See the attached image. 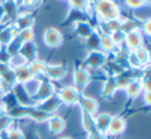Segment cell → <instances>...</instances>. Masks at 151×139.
<instances>
[{"instance_id":"1","label":"cell","mask_w":151,"mask_h":139,"mask_svg":"<svg viewBox=\"0 0 151 139\" xmlns=\"http://www.w3.org/2000/svg\"><path fill=\"white\" fill-rule=\"evenodd\" d=\"M92 12L99 22H108L121 17L120 5L115 0H99L92 5Z\"/></svg>"},{"instance_id":"2","label":"cell","mask_w":151,"mask_h":139,"mask_svg":"<svg viewBox=\"0 0 151 139\" xmlns=\"http://www.w3.org/2000/svg\"><path fill=\"white\" fill-rule=\"evenodd\" d=\"M109 59L108 54H106L101 50H93L88 51L87 56L84 59V65L86 69H92V70H99L103 69L104 65Z\"/></svg>"},{"instance_id":"3","label":"cell","mask_w":151,"mask_h":139,"mask_svg":"<svg viewBox=\"0 0 151 139\" xmlns=\"http://www.w3.org/2000/svg\"><path fill=\"white\" fill-rule=\"evenodd\" d=\"M55 93H56V90H55L54 84L52 83V81L48 80L44 77V79H40L37 88L34 91L33 95L31 96V99L34 102V104H37L40 102L44 101V100L48 99L49 97L54 95Z\"/></svg>"},{"instance_id":"4","label":"cell","mask_w":151,"mask_h":139,"mask_svg":"<svg viewBox=\"0 0 151 139\" xmlns=\"http://www.w3.org/2000/svg\"><path fill=\"white\" fill-rule=\"evenodd\" d=\"M56 93L59 99L61 100L62 104H65L67 106H73L78 104L82 93H80L73 85H66V86L61 87L58 91H56Z\"/></svg>"},{"instance_id":"5","label":"cell","mask_w":151,"mask_h":139,"mask_svg":"<svg viewBox=\"0 0 151 139\" xmlns=\"http://www.w3.org/2000/svg\"><path fill=\"white\" fill-rule=\"evenodd\" d=\"M9 89L14 93V96H15L16 100H17L18 104L20 106H23V107H32V106L35 105L34 102L32 101L31 96L29 95V93L27 91V89H26L24 84L16 83Z\"/></svg>"},{"instance_id":"6","label":"cell","mask_w":151,"mask_h":139,"mask_svg":"<svg viewBox=\"0 0 151 139\" xmlns=\"http://www.w3.org/2000/svg\"><path fill=\"white\" fill-rule=\"evenodd\" d=\"M73 86L78 89L80 93L84 90V88L90 83L91 75L89 70L85 67H78L73 71Z\"/></svg>"},{"instance_id":"7","label":"cell","mask_w":151,"mask_h":139,"mask_svg":"<svg viewBox=\"0 0 151 139\" xmlns=\"http://www.w3.org/2000/svg\"><path fill=\"white\" fill-rule=\"evenodd\" d=\"M61 105H62V102H61V100L59 99L57 93H55L54 95L49 97L48 99H46V100H44V101L40 102V103L35 104L34 107L47 114L54 115V113L60 108Z\"/></svg>"},{"instance_id":"8","label":"cell","mask_w":151,"mask_h":139,"mask_svg":"<svg viewBox=\"0 0 151 139\" xmlns=\"http://www.w3.org/2000/svg\"><path fill=\"white\" fill-rule=\"evenodd\" d=\"M144 46V35L140 29H134L126 32L124 47L128 50H137Z\"/></svg>"},{"instance_id":"9","label":"cell","mask_w":151,"mask_h":139,"mask_svg":"<svg viewBox=\"0 0 151 139\" xmlns=\"http://www.w3.org/2000/svg\"><path fill=\"white\" fill-rule=\"evenodd\" d=\"M44 42L50 48H57L63 42V35L58 29L49 27L44 31Z\"/></svg>"},{"instance_id":"10","label":"cell","mask_w":151,"mask_h":139,"mask_svg":"<svg viewBox=\"0 0 151 139\" xmlns=\"http://www.w3.org/2000/svg\"><path fill=\"white\" fill-rule=\"evenodd\" d=\"M67 74V67L64 64H48L44 77L50 81H57L64 78Z\"/></svg>"},{"instance_id":"11","label":"cell","mask_w":151,"mask_h":139,"mask_svg":"<svg viewBox=\"0 0 151 139\" xmlns=\"http://www.w3.org/2000/svg\"><path fill=\"white\" fill-rule=\"evenodd\" d=\"M118 89L119 88L116 76H107L101 87V97L106 100L112 99Z\"/></svg>"},{"instance_id":"12","label":"cell","mask_w":151,"mask_h":139,"mask_svg":"<svg viewBox=\"0 0 151 139\" xmlns=\"http://www.w3.org/2000/svg\"><path fill=\"white\" fill-rule=\"evenodd\" d=\"M35 23V18L30 13H22L19 14L16 20L14 21V26L16 27L17 31L24 29H29L33 28V25Z\"/></svg>"},{"instance_id":"13","label":"cell","mask_w":151,"mask_h":139,"mask_svg":"<svg viewBox=\"0 0 151 139\" xmlns=\"http://www.w3.org/2000/svg\"><path fill=\"white\" fill-rule=\"evenodd\" d=\"M78 105L81 107L83 112H86V113L92 114V115H95L99 110V102L96 101L93 98H89L84 96L83 93H81L80 99H79Z\"/></svg>"},{"instance_id":"14","label":"cell","mask_w":151,"mask_h":139,"mask_svg":"<svg viewBox=\"0 0 151 139\" xmlns=\"http://www.w3.org/2000/svg\"><path fill=\"white\" fill-rule=\"evenodd\" d=\"M19 53L25 58L27 64L36 60L37 59V46H36L35 42L31 41V42L24 43Z\"/></svg>"},{"instance_id":"15","label":"cell","mask_w":151,"mask_h":139,"mask_svg":"<svg viewBox=\"0 0 151 139\" xmlns=\"http://www.w3.org/2000/svg\"><path fill=\"white\" fill-rule=\"evenodd\" d=\"M1 5L4 11L5 18H7L9 23H14L16 18L19 16V9L20 7L15 2V0H1L0 1Z\"/></svg>"},{"instance_id":"16","label":"cell","mask_w":151,"mask_h":139,"mask_svg":"<svg viewBox=\"0 0 151 139\" xmlns=\"http://www.w3.org/2000/svg\"><path fill=\"white\" fill-rule=\"evenodd\" d=\"M125 129H126V120L122 116H118V115L112 116L107 134L113 135V136L121 135L125 131Z\"/></svg>"},{"instance_id":"17","label":"cell","mask_w":151,"mask_h":139,"mask_svg":"<svg viewBox=\"0 0 151 139\" xmlns=\"http://www.w3.org/2000/svg\"><path fill=\"white\" fill-rule=\"evenodd\" d=\"M17 29L13 23L4 24L0 30V47H5L17 34Z\"/></svg>"},{"instance_id":"18","label":"cell","mask_w":151,"mask_h":139,"mask_svg":"<svg viewBox=\"0 0 151 139\" xmlns=\"http://www.w3.org/2000/svg\"><path fill=\"white\" fill-rule=\"evenodd\" d=\"M94 26L89 21H79L73 24V31L77 34V36L85 40L91 34V32L94 30Z\"/></svg>"},{"instance_id":"19","label":"cell","mask_w":151,"mask_h":139,"mask_svg":"<svg viewBox=\"0 0 151 139\" xmlns=\"http://www.w3.org/2000/svg\"><path fill=\"white\" fill-rule=\"evenodd\" d=\"M101 33L99 31L97 28H94L91 34L88 38H85V48L88 51L101 50Z\"/></svg>"},{"instance_id":"20","label":"cell","mask_w":151,"mask_h":139,"mask_svg":"<svg viewBox=\"0 0 151 139\" xmlns=\"http://www.w3.org/2000/svg\"><path fill=\"white\" fill-rule=\"evenodd\" d=\"M48 128L49 131L52 133L53 135L60 134L63 130L65 129V120L62 117L57 115H52L48 120Z\"/></svg>"},{"instance_id":"21","label":"cell","mask_w":151,"mask_h":139,"mask_svg":"<svg viewBox=\"0 0 151 139\" xmlns=\"http://www.w3.org/2000/svg\"><path fill=\"white\" fill-rule=\"evenodd\" d=\"M14 73H15L16 82L21 83V84H26V83H28L30 80H32L34 78L27 64L14 70Z\"/></svg>"},{"instance_id":"22","label":"cell","mask_w":151,"mask_h":139,"mask_svg":"<svg viewBox=\"0 0 151 139\" xmlns=\"http://www.w3.org/2000/svg\"><path fill=\"white\" fill-rule=\"evenodd\" d=\"M111 118L112 115L109 113H101L95 116V128H96L97 132L107 134L110 122H111Z\"/></svg>"},{"instance_id":"23","label":"cell","mask_w":151,"mask_h":139,"mask_svg":"<svg viewBox=\"0 0 151 139\" xmlns=\"http://www.w3.org/2000/svg\"><path fill=\"white\" fill-rule=\"evenodd\" d=\"M118 47L115 45L110 34H101V50L104 51L106 54L114 55L118 51Z\"/></svg>"},{"instance_id":"24","label":"cell","mask_w":151,"mask_h":139,"mask_svg":"<svg viewBox=\"0 0 151 139\" xmlns=\"http://www.w3.org/2000/svg\"><path fill=\"white\" fill-rule=\"evenodd\" d=\"M124 90L126 91V95H127V97L129 99H137L141 93H143V86L142 83H141V80L140 79L132 80V82L128 83V85L125 87Z\"/></svg>"},{"instance_id":"25","label":"cell","mask_w":151,"mask_h":139,"mask_svg":"<svg viewBox=\"0 0 151 139\" xmlns=\"http://www.w3.org/2000/svg\"><path fill=\"white\" fill-rule=\"evenodd\" d=\"M92 15L88 13H85V12H81L78 11V9H70L68 15H67V18L65 20V22L63 24H67V23H73L75 24L76 22L79 21H89L88 18H90Z\"/></svg>"},{"instance_id":"26","label":"cell","mask_w":151,"mask_h":139,"mask_svg":"<svg viewBox=\"0 0 151 139\" xmlns=\"http://www.w3.org/2000/svg\"><path fill=\"white\" fill-rule=\"evenodd\" d=\"M27 65L34 78H37V77H40V76L44 77V73H45V71H46V67H47V65H48V63H47L46 61L40 60V59L37 58L36 60L28 63Z\"/></svg>"},{"instance_id":"27","label":"cell","mask_w":151,"mask_h":139,"mask_svg":"<svg viewBox=\"0 0 151 139\" xmlns=\"http://www.w3.org/2000/svg\"><path fill=\"white\" fill-rule=\"evenodd\" d=\"M82 125L84 130L88 134L96 132V128H95V115H92V114H89L82 111Z\"/></svg>"},{"instance_id":"28","label":"cell","mask_w":151,"mask_h":139,"mask_svg":"<svg viewBox=\"0 0 151 139\" xmlns=\"http://www.w3.org/2000/svg\"><path fill=\"white\" fill-rule=\"evenodd\" d=\"M70 9H78L92 15V7L88 3L87 0H67Z\"/></svg>"},{"instance_id":"29","label":"cell","mask_w":151,"mask_h":139,"mask_svg":"<svg viewBox=\"0 0 151 139\" xmlns=\"http://www.w3.org/2000/svg\"><path fill=\"white\" fill-rule=\"evenodd\" d=\"M23 44L24 43L22 42V41L19 38V36L16 34L15 38H14L13 40H12L11 42L6 45V46H5V50H6L7 54H9V56H13V55H16L20 52L21 47Z\"/></svg>"},{"instance_id":"30","label":"cell","mask_w":151,"mask_h":139,"mask_svg":"<svg viewBox=\"0 0 151 139\" xmlns=\"http://www.w3.org/2000/svg\"><path fill=\"white\" fill-rule=\"evenodd\" d=\"M136 52V55L138 57L139 61H140L142 67H148L149 63H150V52H149L148 49H146L144 46L141 47V48L134 50Z\"/></svg>"},{"instance_id":"31","label":"cell","mask_w":151,"mask_h":139,"mask_svg":"<svg viewBox=\"0 0 151 139\" xmlns=\"http://www.w3.org/2000/svg\"><path fill=\"white\" fill-rule=\"evenodd\" d=\"M26 64H27V62H26L25 58H24L20 53L9 57V63H7V65H9L12 70H16V69H18V67H23V65H26Z\"/></svg>"},{"instance_id":"32","label":"cell","mask_w":151,"mask_h":139,"mask_svg":"<svg viewBox=\"0 0 151 139\" xmlns=\"http://www.w3.org/2000/svg\"><path fill=\"white\" fill-rule=\"evenodd\" d=\"M125 35H126V32H124L122 29L115 30V31L110 33V36H111V38L113 40V42L115 43V45L118 48H121V47L124 46Z\"/></svg>"},{"instance_id":"33","label":"cell","mask_w":151,"mask_h":139,"mask_svg":"<svg viewBox=\"0 0 151 139\" xmlns=\"http://www.w3.org/2000/svg\"><path fill=\"white\" fill-rule=\"evenodd\" d=\"M127 67L129 69H143L136 55L134 50H128L127 53Z\"/></svg>"},{"instance_id":"34","label":"cell","mask_w":151,"mask_h":139,"mask_svg":"<svg viewBox=\"0 0 151 139\" xmlns=\"http://www.w3.org/2000/svg\"><path fill=\"white\" fill-rule=\"evenodd\" d=\"M17 35L19 36V38L23 43H27V42H31V41H34V31H33V28L20 30V31L17 32Z\"/></svg>"},{"instance_id":"35","label":"cell","mask_w":151,"mask_h":139,"mask_svg":"<svg viewBox=\"0 0 151 139\" xmlns=\"http://www.w3.org/2000/svg\"><path fill=\"white\" fill-rule=\"evenodd\" d=\"M7 138L9 139H25V135L19 128L11 127L7 130Z\"/></svg>"},{"instance_id":"36","label":"cell","mask_w":151,"mask_h":139,"mask_svg":"<svg viewBox=\"0 0 151 139\" xmlns=\"http://www.w3.org/2000/svg\"><path fill=\"white\" fill-rule=\"evenodd\" d=\"M12 125H13V118L9 114L1 116L0 117V132L1 131H7L12 127Z\"/></svg>"},{"instance_id":"37","label":"cell","mask_w":151,"mask_h":139,"mask_svg":"<svg viewBox=\"0 0 151 139\" xmlns=\"http://www.w3.org/2000/svg\"><path fill=\"white\" fill-rule=\"evenodd\" d=\"M124 3H125L128 9H139L146 5L144 0H124Z\"/></svg>"},{"instance_id":"38","label":"cell","mask_w":151,"mask_h":139,"mask_svg":"<svg viewBox=\"0 0 151 139\" xmlns=\"http://www.w3.org/2000/svg\"><path fill=\"white\" fill-rule=\"evenodd\" d=\"M140 30L145 35L150 36L151 35V20L150 18H147L145 21H143L142 26H140Z\"/></svg>"},{"instance_id":"39","label":"cell","mask_w":151,"mask_h":139,"mask_svg":"<svg viewBox=\"0 0 151 139\" xmlns=\"http://www.w3.org/2000/svg\"><path fill=\"white\" fill-rule=\"evenodd\" d=\"M42 0H25L22 7H25L30 9H37L42 4Z\"/></svg>"},{"instance_id":"40","label":"cell","mask_w":151,"mask_h":139,"mask_svg":"<svg viewBox=\"0 0 151 139\" xmlns=\"http://www.w3.org/2000/svg\"><path fill=\"white\" fill-rule=\"evenodd\" d=\"M9 55L7 54L5 47H0V63L1 64H7L9 60Z\"/></svg>"},{"instance_id":"41","label":"cell","mask_w":151,"mask_h":139,"mask_svg":"<svg viewBox=\"0 0 151 139\" xmlns=\"http://www.w3.org/2000/svg\"><path fill=\"white\" fill-rule=\"evenodd\" d=\"M88 135V139H107V134H103V133H99L97 131Z\"/></svg>"},{"instance_id":"42","label":"cell","mask_w":151,"mask_h":139,"mask_svg":"<svg viewBox=\"0 0 151 139\" xmlns=\"http://www.w3.org/2000/svg\"><path fill=\"white\" fill-rule=\"evenodd\" d=\"M143 101L146 105H151V91H143Z\"/></svg>"},{"instance_id":"43","label":"cell","mask_w":151,"mask_h":139,"mask_svg":"<svg viewBox=\"0 0 151 139\" xmlns=\"http://www.w3.org/2000/svg\"><path fill=\"white\" fill-rule=\"evenodd\" d=\"M9 90V88H7V86L5 85V83L3 82V80L1 78H0V95L1 93H3L4 91Z\"/></svg>"},{"instance_id":"44","label":"cell","mask_w":151,"mask_h":139,"mask_svg":"<svg viewBox=\"0 0 151 139\" xmlns=\"http://www.w3.org/2000/svg\"><path fill=\"white\" fill-rule=\"evenodd\" d=\"M5 19V15H4V11H3V7L0 3V25L3 24V20Z\"/></svg>"},{"instance_id":"45","label":"cell","mask_w":151,"mask_h":139,"mask_svg":"<svg viewBox=\"0 0 151 139\" xmlns=\"http://www.w3.org/2000/svg\"><path fill=\"white\" fill-rule=\"evenodd\" d=\"M5 114H7V110L5 109L4 107H3L1 104H0V117L3 115H5Z\"/></svg>"},{"instance_id":"46","label":"cell","mask_w":151,"mask_h":139,"mask_svg":"<svg viewBox=\"0 0 151 139\" xmlns=\"http://www.w3.org/2000/svg\"><path fill=\"white\" fill-rule=\"evenodd\" d=\"M24 1H25V0H15V2L17 3V5L18 7H22V5H23V2Z\"/></svg>"},{"instance_id":"47","label":"cell","mask_w":151,"mask_h":139,"mask_svg":"<svg viewBox=\"0 0 151 139\" xmlns=\"http://www.w3.org/2000/svg\"><path fill=\"white\" fill-rule=\"evenodd\" d=\"M87 1H88V3H89V4H90L91 7H92V5L94 4L95 2H97V1H99V0H87Z\"/></svg>"},{"instance_id":"48","label":"cell","mask_w":151,"mask_h":139,"mask_svg":"<svg viewBox=\"0 0 151 139\" xmlns=\"http://www.w3.org/2000/svg\"><path fill=\"white\" fill-rule=\"evenodd\" d=\"M144 2H145V4H150L151 0H144Z\"/></svg>"},{"instance_id":"49","label":"cell","mask_w":151,"mask_h":139,"mask_svg":"<svg viewBox=\"0 0 151 139\" xmlns=\"http://www.w3.org/2000/svg\"><path fill=\"white\" fill-rule=\"evenodd\" d=\"M60 139H71V138H69V137H62V138H60Z\"/></svg>"},{"instance_id":"50","label":"cell","mask_w":151,"mask_h":139,"mask_svg":"<svg viewBox=\"0 0 151 139\" xmlns=\"http://www.w3.org/2000/svg\"><path fill=\"white\" fill-rule=\"evenodd\" d=\"M0 1H1V0H0Z\"/></svg>"}]
</instances>
